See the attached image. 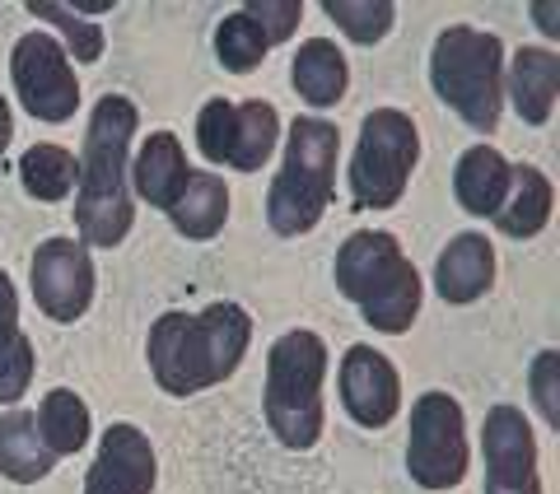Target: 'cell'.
<instances>
[{"mask_svg":"<svg viewBox=\"0 0 560 494\" xmlns=\"http://www.w3.org/2000/svg\"><path fill=\"white\" fill-rule=\"evenodd\" d=\"M253 341V317L238 304H210L201 313L154 317L145 355L150 374L168 397H197L238 374Z\"/></svg>","mask_w":560,"mask_h":494,"instance_id":"obj_1","label":"cell"},{"mask_svg":"<svg viewBox=\"0 0 560 494\" xmlns=\"http://www.w3.org/2000/svg\"><path fill=\"white\" fill-rule=\"evenodd\" d=\"M140 127V113L127 94H103L94 103L90 131H84V154L80 164V201H75V228L80 243L90 247H117L127 243L131 224H136V205H131V136Z\"/></svg>","mask_w":560,"mask_h":494,"instance_id":"obj_2","label":"cell"},{"mask_svg":"<svg viewBox=\"0 0 560 494\" xmlns=\"http://www.w3.org/2000/svg\"><path fill=\"white\" fill-rule=\"evenodd\" d=\"M337 290L364 313V322L374 331L401 337L411 331L425 285L420 271L411 267V257L401 252V243L383 228H355L341 252H337Z\"/></svg>","mask_w":560,"mask_h":494,"instance_id":"obj_3","label":"cell"},{"mask_svg":"<svg viewBox=\"0 0 560 494\" xmlns=\"http://www.w3.org/2000/svg\"><path fill=\"white\" fill-rule=\"evenodd\" d=\"M337 150L341 131L323 117H294L285 158L267 191V224L280 238H300L308 228H318V220L331 205V187H337Z\"/></svg>","mask_w":560,"mask_h":494,"instance_id":"obj_4","label":"cell"},{"mask_svg":"<svg viewBox=\"0 0 560 494\" xmlns=\"http://www.w3.org/2000/svg\"><path fill=\"white\" fill-rule=\"evenodd\" d=\"M430 90L471 131L490 136L504 113V43L471 24L444 28L430 47Z\"/></svg>","mask_w":560,"mask_h":494,"instance_id":"obj_5","label":"cell"},{"mask_svg":"<svg viewBox=\"0 0 560 494\" xmlns=\"http://www.w3.org/2000/svg\"><path fill=\"white\" fill-rule=\"evenodd\" d=\"M323 378H327V345L318 331H285L267 355V425L280 448L308 452L323 438Z\"/></svg>","mask_w":560,"mask_h":494,"instance_id":"obj_6","label":"cell"},{"mask_svg":"<svg viewBox=\"0 0 560 494\" xmlns=\"http://www.w3.org/2000/svg\"><path fill=\"white\" fill-rule=\"evenodd\" d=\"M420 158V131L401 108H374L364 117L355 158H350V197L360 210H393Z\"/></svg>","mask_w":560,"mask_h":494,"instance_id":"obj_7","label":"cell"},{"mask_svg":"<svg viewBox=\"0 0 560 494\" xmlns=\"http://www.w3.org/2000/svg\"><path fill=\"white\" fill-rule=\"evenodd\" d=\"M471 467L467 415L448 392H425L411 405L407 471L420 490H458Z\"/></svg>","mask_w":560,"mask_h":494,"instance_id":"obj_8","label":"cell"},{"mask_svg":"<svg viewBox=\"0 0 560 494\" xmlns=\"http://www.w3.org/2000/svg\"><path fill=\"white\" fill-rule=\"evenodd\" d=\"M276 140H280V117L267 98H248V103L210 98L197 113V145L206 164L257 173L276 154Z\"/></svg>","mask_w":560,"mask_h":494,"instance_id":"obj_9","label":"cell"},{"mask_svg":"<svg viewBox=\"0 0 560 494\" xmlns=\"http://www.w3.org/2000/svg\"><path fill=\"white\" fill-rule=\"evenodd\" d=\"M10 75L24 113L38 121H70L80 108V80L66 47L51 33H24L10 51Z\"/></svg>","mask_w":560,"mask_h":494,"instance_id":"obj_10","label":"cell"},{"mask_svg":"<svg viewBox=\"0 0 560 494\" xmlns=\"http://www.w3.org/2000/svg\"><path fill=\"white\" fill-rule=\"evenodd\" d=\"M94 252L75 238H47L33 252V298L57 327L80 322L94 304Z\"/></svg>","mask_w":560,"mask_h":494,"instance_id":"obj_11","label":"cell"},{"mask_svg":"<svg viewBox=\"0 0 560 494\" xmlns=\"http://www.w3.org/2000/svg\"><path fill=\"white\" fill-rule=\"evenodd\" d=\"M486 452V494H541L537 471V434L518 405H490L481 425Z\"/></svg>","mask_w":560,"mask_h":494,"instance_id":"obj_12","label":"cell"},{"mask_svg":"<svg viewBox=\"0 0 560 494\" xmlns=\"http://www.w3.org/2000/svg\"><path fill=\"white\" fill-rule=\"evenodd\" d=\"M341 405L360 430L393 425L401 405V374L374 345H350L341 355Z\"/></svg>","mask_w":560,"mask_h":494,"instance_id":"obj_13","label":"cell"},{"mask_svg":"<svg viewBox=\"0 0 560 494\" xmlns=\"http://www.w3.org/2000/svg\"><path fill=\"white\" fill-rule=\"evenodd\" d=\"M160 481L150 438L136 425H108L98 438V457L84 475V494H150Z\"/></svg>","mask_w":560,"mask_h":494,"instance_id":"obj_14","label":"cell"},{"mask_svg":"<svg viewBox=\"0 0 560 494\" xmlns=\"http://www.w3.org/2000/svg\"><path fill=\"white\" fill-rule=\"evenodd\" d=\"M495 285V247L486 234H458L434 261V294L444 304H477Z\"/></svg>","mask_w":560,"mask_h":494,"instance_id":"obj_15","label":"cell"},{"mask_svg":"<svg viewBox=\"0 0 560 494\" xmlns=\"http://www.w3.org/2000/svg\"><path fill=\"white\" fill-rule=\"evenodd\" d=\"M504 90H510L514 113L528 121V127H547L556 113V94H560V61L551 47H518L510 61V75H504Z\"/></svg>","mask_w":560,"mask_h":494,"instance_id":"obj_16","label":"cell"},{"mask_svg":"<svg viewBox=\"0 0 560 494\" xmlns=\"http://www.w3.org/2000/svg\"><path fill=\"white\" fill-rule=\"evenodd\" d=\"M187 154H183V140L173 131H154L140 140L136 150V164H131V178L136 183V197L145 205H160L168 210L173 201L183 197V183H187Z\"/></svg>","mask_w":560,"mask_h":494,"instance_id":"obj_17","label":"cell"},{"mask_svg":"<svg viewBox=\"0 0 560 494\" xmlns=\"http://www.w3.org/2000/svg\"><path fill=\"white\" fill-rule=\"evenodd\" d=\"M510 178H514V164L504 158L500 150L490 145H471L458 168H453V197L467 215H481V220H495V210L510 197Z\"/></svg>","mask_w":560,"mask_h":494,"instance_id":"obj_18","label":"cell"},{"mask_svg":"<svg viewBox=\"0 0 560 494\" xmlns=\"http://www.w3.org/2000/svg\"><path fill=\"white\" fill-rule=\"evenodd\" d=\"M164 215L173 220V228H178L183 238H215L224 220H230V187H224L220 173H197L191 168L187 173V183H183V197L173 201Z\"/></svg>","mask_w":560,"mask_h":494,"instance_id":"obj_19","label":"cell"},{"mask_svg":"<svg viewBox=\"0 0 560 494\" xmlns=\"http://www.w3.org/2000/svg\"><path fill=\"white\" fill-rule=\"evenodd\" d=\"M551 205H556V191L547 183V173L533 164H514L510 197L495 210V228L504 238H537L551 224Z\"/></svg>","mask_w":560,"mask_h":494,"instance_id":"obj_20","label":"cell"},{"mask_svg":"<svg viewBox=\"0 0 560 494\" xmlns=\"http://www.w3.org/2000/svg\"><path fill=\"white\" fill-rule=\"evenodd\" d=\"M290 84L308 108H337L346 98V84H350V66L341 57V47L327 38H308L300 47V57H294Z\"/></svg>","mask_w":560,"mask_h":494,"instance_id":"obj_21","label":"cell"},{"mask_svg":"<svg viewBox=\"0 0 560 494\" xmlns=\"http://www.w3.org/2000/svg\"><path fill=\"white\" fill-rule=\"evenodd\" d=\"M57 467V457L47 452L43 434H38V420L24 405L0 415V475L5 481H20V485H33Z\"/></svg>","mask_w":560,"mask_h":494,"instance_id":"obj_22","label":"cell"},{"mask_svg":"<svg viewBox=\"0 0 560 494\" xmlns=\"http://www.w3.org/2000/svg\"><path fill=\"white\" fill-rule=\"evenodd\" d=\"M33 420H38V434L51 457H70L90 444V405L70 392V387H51L43 405L33 411Z\"/></svg>","mask_w":560,"mask_h":494,"instance_id":"obj_23","label":"cell"},{"mask_svg":"<svg viewBox=\"0 0 560 494\" xmlns=\"http://www.w3.org/2000/svg\"><path fill=\"white\" fill-rule=\"evenodd\" d=\"M271 47H276L271 33L261 28V20H253L248 5L224 14L220 28H215V57H220V66L230 70V75H253V70L267 61Z\"/></svg>","mask_w":560,"mask_h":494,"instance_id":"obj_24","label":"cell"},{"mask_svg":"<svg viewBox=\"0 0 560 494\" xmlns=\"http://www.w3.org/2000/svg\"><path fill=\"white\" fill-rule=\"evenodd\" d=\"M80 178V164L75 154L61 150V145H28L20 158V183L33 201H61L75 191Z\"/></svg>","mask_w":560,"mask_h":494,"instance_id":"obj_25","label":"cell"},{"mask_svg":"<svg viewBox=\"0 0 560 494\" xmlns=\"http://www.w3.org/2000/svg\"><path fill=\"white\" fill-rule=\"evenodd\" d=\"M323 14L360 47L383 43L393 33V24H397V5H393V0H327Z\"/></svg>","mask_w":560,"mask_h":494,"instance_id":"obj_26","label":"cell"},{"mask_svg":"<svg viewBox=\"0 0 560 494\" xmlns=\"http://www.w3.org/2000/svg\"><path fill=\"white\" fill-rule=\"evenodd\" d=\"M28 14H38V20H47L57 33H66V57H75L84 66H94L103 57V28L80 20L70 5H47V0H28Z\"/></svg>","mask_w":560,"mask_h":494,"instance_id":"obj_27","label":"cell"},{"mask_svg":"<svg viewBox=\"0 0 560 494\" xmlns=\"http://www.w3.org/2000/svg\"><path fill=\"white\" fill-rule=\"evenodd\" d=\"M33 368H38V360H33V341L28 337H14L10 345H0V401L5 405H20L28 383H33Z\"/></svg>","mask_w":560,"mask_h":494,"instance_id":"obj_28","label":"cell"},{"mask_svg":"<svg viewBox=\"0 0 560 494\" xmlns=\"http://www.w3.org/2000/svg\"><path fill=\"white\" fill-rule=\"evenodd\" d=\"M253 20H261V28L271 33V43H285L294 38V28L304 20V5L300 0H253Z\"/></svg>","mask_w":560,"mask_h":494,"instance_id":"obj_29","label":"cell"},{"mask_svg":"<svg viewBox=\"0 0 560 494\" xmlns=\"http://www.w3.org/2000/svg\"><path fill=\"white\" fill-rule=\"evenodd\" d=\"M533 401L541 405L547 425L556 430L560 425V411H556V350H541L533 360Z\"/></svg>","mask_w":560,"mask_h":494,"instance_id":"obj_30","label":"cell"},{"mask_svg":"<svg viewBox=\"0 0 560 494\" xmlns=\"http://www.w3.org/2000/svg\"><path fill=\"white\" fill-rule=\"evenodd\" d=\"M14 337H24L20 331V290H14V280L0 271V345H10Z\"/></svg>","mask_w":560,"mask_h":494,"instance_id":"obj_31","label":"cell"},{"mask_svg":"<svg viewBox=\"0 0 560 494\" xmlns=\"http://www.w3.org/2000/svg\"><path fill=\"white\" fill-rule=\"evenodd\" d=\"M533 24L547 28V38H556V5L547 0V5H533Z\"/></svg>","mask_w":560,"mask_h":494,"instance_id":"obj_32","label":"cell"},{"mask_svg":"<svg viewBox=\"0 0 560 494\" xmlns=\"http://www.w3.org/2000/svg\"><path fill=\"white\" fill-rule=\"evenodd\" d=\"M10 136H14V117H10V103L0 94V154L10 150Z\"/></svg>","mask_w":560,"mask_h":494,"instance_id":"obj_33","label":"cell"},{"mask_svg":"<svg viewBox=\"0 0 560 494\" xmlns=\"http://www.w3.org/2000/svg\"><path fill=\"white\" fill-rule=\"evenodd\" d=\"M70 10H75V14H108L113 5H108V0H80V5H70Z\"/></svg>","mask_w":560,"mask_h":494,"instance_id":"obj_34","label":"cell"}]
</instances>
